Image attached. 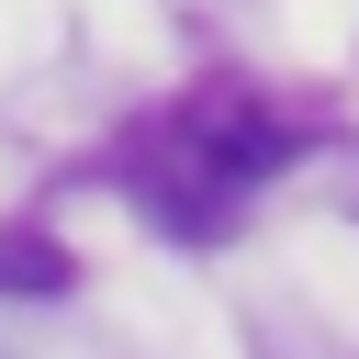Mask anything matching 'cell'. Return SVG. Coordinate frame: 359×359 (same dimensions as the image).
<instances>
[{
  "instance_id": "cell-1",
  "label": "cell",
  "mask_w": 359,
  "mask_h": 359,
  "mask_svg": "<svg viewBox=\"0 0 359 359\" xmlns=\"http://www.w3.org/2000/svg\"><path fill=\"white\" fill-rule=\"evenodd\" d=\"M303 135L258 101V90H202L191 112H180V157L213 180V191H247V180H269L280 157H292Z\"/></svg>"
},
{
  "instance_id": "cell-2",
  "label": "cell",
  "mask_w": 359,
  "mask_h": 359,
  "mask_svg": "<svg viewBox=\"0 0 359 359\" xmlns=\"http://www.w3.org/2000/svg\"><path fill=\"white\" fill-rule=\"evenodd\" d=\"M0 292H67V247H45V236H0Z\"/></svg>"
}]
</instances>
